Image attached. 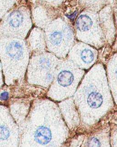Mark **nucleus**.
Listing matches in <instances>:
<instances>
[{
    "mask_svg": "<svg viewBox=\"0 0 117 147\" xmlns=\"http://www.w3.org/2000/svg\"><path fill=\"white\" fill-rule=\"evenodd\" d=\"M35 140L38 143L45 145L49 143L52 138V134L50 130L47 127H40L35 132Z\"/></svg>",
    "mask_w": 117,
    "mask_h": 147,
    "instance_id": "f257e3e1",
    "label": "nucleus"
},
{
    "mask_svg": "<svg viewBox=\"0 0 117 147\" xmlns=\"http://www.w3.org/2000/svg\"><path fill=\"white\" fill-rule=\"evenodd\" d=\"M92 25L91 18L87 15L80 16L78 18L76 23L77 28L81 32L88 30L91 27Z\"/></svg>",
    "mask_w": 117,
    "mask_h": 147,
    "instance_id": "f03ea898",
    "label": "nucleus"
},
{
    "mask_svg": "<svg viewBox=\"0 0 117 147\" xmlns=\"http://www.w3.org/2000/svg\"><path fill=\"white\" fill-rule=\"evenodd\" d=\"M57 80L61 86L67 87L73 83L74 76L72 73L69 71H62L58 74Z\"/></svg>",
    "mask_w": 117,
    "mask_h": 147,
    "instance_id": "7ed1b4c3",
    "label": "nucleus"
},
{
    "mask_svg": "<svg viewBox=\"0 0 117 147\" xmlns=\"http://www.w3.org/2000/svg\"><path fill=\"white\" fill-rule=\"evenodd\" d=\"M7 52L11 58L19 59L23 55V48L17 42H12L7 48Z\"/></svg>",
    "mask_w": 117,
    "mask_h": 147,
    "instance_id": "20e7f679",
    "label": "nucleus"
},
{
    "mask_svg": "<svg viewBox=\"0 0 117 147\" xmlns=\"http://www.w3.org/2000/svg\"><path fill=\"white\" fill-rule=\"evenodd\" d=\"M87 103L91 107L94 109L98 108L102 105L103 98L102 95L98 92H92L88 97Z\"/></svg>",
    "mask_w": 117,
    "mask_h": 147,
    "instance_id": "39448f33",
    "label": "nucleus"
},
{
    "mask_svg": "<svg viewBox=\"0 0 117 147\" xmlns=\"http://www.w3.org/2000/svg\"><path fill=\"white\" fill-rule=\"evenodd\" d=\"M23 19L22 13L19 11H15L11 14L9 24L13 27H18L23 22Z\"/></svg>",
    "mask_w": 117,
    "mask_h": 147,
    "instance_id": "423d86ee",
    "label": "nucleus"
},
{
    "mask_svg": "<svg viewBox=\"0 0 117 147\" xmlns=\"http://www.w3.org/2000/svg\"><path fill=\"white\" fill-rule=\"evenodd\" d=\"M81 59L86 63H89L94 60V54L91 50L85 49L81 53Z\"/></svg>",
    "mask_w": 117,
    "mask_h": 147,
    "instance_id": "0eeeda50",
    "label": "nucleus"
},
{
    "mask_svg": "<svg viewBox=\"0 0 117 147\" xmlns=\"http://www.w3.org/2000/svg\"><path fill=\"white\" fill-rule=\"evenodd\" d=\"M51 43L54 45H57L61 42L62 40V34L61 32L55 31L51 34L50 37Z\"/></svg>",
    "mask_w": 117,
    "mask_h": 147,
    "instance_id": "6e6552de",
    "label": "nucleus"
},
{
    "mask_svg": "<svg viewBox=\"0 0 117 147\" xmlns=\"http://www.w3.org/2000/svg\"><path fill=\"white\" fill-rule=\"evenodd\" d=\"M10 134L9 130L5 126H0V139L5 140L8 138Z\"/></svg>",
    "mask_w": 117,
    "mask_h": 147,
    "instance_id": "1a4fd4ad",
    "label": "nucleus"
},
{
    "mask_svg": "<svg viewBox=\"0 0 117 147\" xmlns=\"http://www.w3.org/2000/svg\"><path fill=\"white\" fill-rule=\"evenodd\" d=\"M88 145L89 146H92V147L100 146V142H99V141L98 139L95 138H92L90 141Z\"/></svg>",
    "mask_w": 117,
    "mask_h": 147,
    "instance_id": "9d476101",
    "label": "nucleus"
},
{
    "mask_svg": "<svg viewBox=\"0 0 117 147\" xmlns=\"http://www.w3.org/2000/svg\"><path fill=\"white\" fill-rule=\"evenodd\" d=\"M9 98L8 93L7 92H3L0 95V98L2 100H7Z\"/></svg>",
    "mask_w": 117,
    "mask_h": 147,
    "instance_id": "9b49d317",
    "label": "nucleus"
}]
</instances>
